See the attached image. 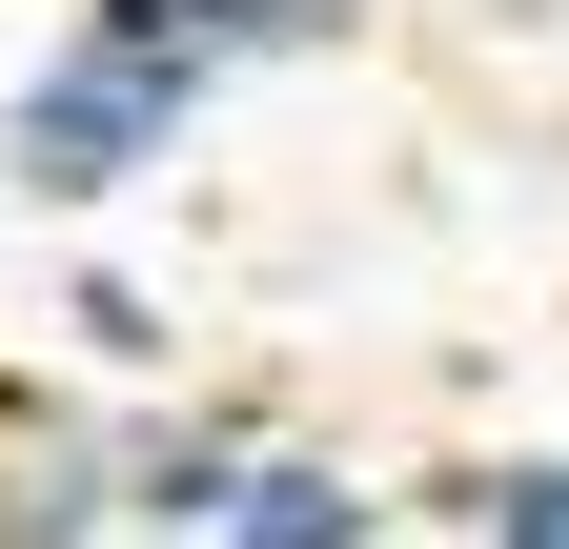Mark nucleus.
<instances>
[{
  "mask_svg": "<svg viewBox=\"0 0 569 549\" xmlns=\"http://www.w3.org/2000/svg\"><path fill=\"white\" fill-rule=\"evenodd\" d=\"M122 41H163V61H203V82H264V61H326L346 41V0H102Z\"/></svg>",
  "mask_w": 569,
  "mask_h": 549,
  "instance_id": "5",
  "label": "nucleus"
},
{
  "mask_svg": "<svg viewBox=\"0 0 569 549\" xmlns=\"http://www.w3.org/2000/svg\"><path fill=\"white\" fill-rule=\"evenodd\" d=\"M448 529H468V549H569V448H488V468H448Z\"/></svg>",
  "mask_w": 569,
  "mask_h": 549,
  "instance_id": "7",
  "label": "nucleus"
},
{
  "mask_svg": "<svg viewBox=\"0 0 569 549\" xmlns=\"http://www.w3.org/2000/svg\"><path fill=\"white\" fill-rule=\"evenodd\" d=\"M224 102L203 61H163V41H122L102 0H61V41L0 82V183L41 203V224H122L142 183L183 163V122Z\"/></svg>",
  "mask_w": 569,
  "mask_h": 549,
  "instance_id": "1",
  "label": "nucleus"
},
{
  "mask_svg": "<svg viewBox=\"0 0 569 549\" xmlns=\"http://www.w3.org/2000/svg\"><path fill=\"white\" fill-rule=\"evenodd\" d=\"M264 448H284L264 407H183V387H122V468H142V529H163V549H203V529H224Z\"/></svg>",
  "mask_w": 569,
  "mask_h": 549,
  "instance_id": "3",
  "label": "nucleus"
},
{
  "mask_svg": "<svg viewBox=\"0 0 569 549\" xmlns=\"http://www.w3.org/2000/svg\"><path fill=\"white\" fill-rule=\"evenodd\" d=\"M61 347H82V387H163L183 367V306L142 286V264H82V286H61Z\"/></svg>",
  "mask_w": 569,
  "mask_h": 549,
  "instance_id": "6",
  "label": "nucleus"
},
{
  "mask_svg": "<svg viewBox=\"0 0 569 549\" xmlns=\"http://www.w3.org/2000/svg\"><path fill=\"white\" fill-rule=\"evenodd\" d=\"M0 549H142L122 387H0Z\"/></svg>",
  "mask_w": 569,
  "mask_h": 549,
  "instance_id": "2",
  "label": "nucleus"
},
{
  "mask_svg": "<svg viewBox=\"0 0 569 549\" xmlns=\"http://www.w3.org/2000/svg\"><path fill=\"white\" fill-rule=\"evenodd\" d=\"M203 549H387V489H367L346 448H306V428H284V448L244 468V509L203 529Z\"/></svg>",
  "mask_w": 569,
  "mask_h": 549,
  "instance_id": "4",
  "label": "nucleus"
},
{
  "mask_svg": "<svg viewBox=\"0 0 569 549\" xmlns=\"http://www.w3.org/2000/svg\"><path fill=\"white\" fill-rule=\"evenodd\" d=\"M142 549H163V529H142Z\"/></svg>",
  "mask_w": 569,
  "mask_h": 549,
  "instance_id": "8",
  "label": "nucleus"
}]
</instances>
